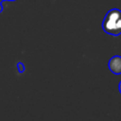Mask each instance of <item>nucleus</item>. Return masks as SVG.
<instances>
[{
  "instance_id": "nucleus-1",
  "label": "nucleus",
  "mask_w": 121,
  "mask_h": 121,
  "mask_svg": "<svg viewBox=\"0 0 121 121\" xmlns=\"http://www.w3.org/2000/svg\"><path fill=\"white\" fill-rule=\"evenodd\" d=\"M102 29L105 33L112 36L121 34V10L119 9H110L102 21Z\"/></svg>"
},
{
  "instance_id": "nucleus-5",
  "label": "nucleus",
  "mask_w": 121,
  "mask_h": 121,
  "mask_svg": "<svg viewBox=\"0 0 121 121\" xmlns=\"http://www.w3.org/2000/svg\"><path fill=\"white\" fill-rule=\"evenodd\" d=\"M118 91H119V93L121 94V80H120V82H119V84H118Z\"/></svg>"
},
{
  "instance_id": "nucleus-3",
  "label": "nucleus",
  "mask_w": 121,
  "mask_h": 121,
  "mask_svg": "<svg viewBox=\"0 0 121 121\" xmlns=\"http://www.w3.org/2000/svg\"><path fill=\"white\" fill-rule=\"evenodd\" d=\"M16 66H17V70H18L19 73H23L25 71V69H26V67H25V65H24V63L22 61H18L16 63Z\"/></svg>"
},
{
  "instance_id": "nucleus-4",
  "label": "nucleus",
  "mask_w": 121,
  "mask_h": 121,
  "mask_svg": "<svg viewBox=\"0 0 121 121\" xmlns=\"http://www.w3.org/2000/svg\"><path fill=\"white\" fill-rule=\"evenodd\" d=\"M4 1H16V0H0V13L3 11V7H2V2Z\"/></svg>"
},
{
  "instance_id": "nucleus-2",
  "label": "nucleus",
  "mask_w": 121,
  "mask_h": 121,
  "mask_svg": "<svg viewBox=\"0 0 121 121\" xmlns=\"http://www.w3.org/2000/svg\"><path fill=\"white\" fill-rule=\"evenodd\" d=\"M108 67L110 71L115 75L121 74V56L115 55L112 56L108 62Z\"/></svg>"
}]
</instances>
